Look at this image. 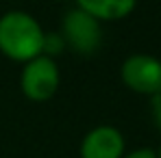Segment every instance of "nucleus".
<instances>
[{"instance_id":"nucleus-4","label":"nucleus","mask_w":161,"mask_h":158,"mask_svg":"<svg viewBox=\"0 0 161 158\" xmlns=\"http://www.w3.org/2000/svg\"><path fill=\"white\" fill-rule=\"evenodd\" d=\"M122 82L139 95H157L161 91V59L153 54H131L120 67Z\"/></svg>"},{"instance_id":"nucleus-10","label":"nucleus","mask_w":161,"mask_h":158,"mask_svg":"<svg viewBox=\"0 0 161 158\" xmlns=\"http://www.w3.org/2000/svg\"><path fill=\"white\" fill-rule=\"evenodd\" d=\"M157 158H161V147H159V152H157Z\"/></svg>"},{"instance_id":"nucleus-5","label":"nucleus","mask_w":161,"mask_h":158,"mask_svg":"<svg viewBox=\"0 0 161 158\" xmlns=\"http://www.w3.org/2000/svg\"><path fill=\"white\" fill-rule=\"evenodd\" d=\"M79 154L80 158H122L126 154L124 134L115 126H96L83 136Z\"/></svg>"},{"instance_id":"nucleus-3","label":"nucleus","mask_w":161,"mask_h":158,"mask_svg":"<svg viewBox=\"0 0 161 158\" xmlns=\"http://www.w3.org/2000/svg\"><path fill=\"white\" fill-rule=\"evenodd\" d=\"M61 37L65 46L79 54H94L103 43V26L98 20L87 15L80 9H72L63 15Z\"/></svg>"},{"instance_id":"nucleus-2","label":"nucleus","mask_w":161,"mask_h":158,"mask_svg":"<svg viewBox=\"0 0 161 158\" xmlns=\"http://www.w3.org/2000/svg\"><path fill=\"white\" fill-rule=\"evenodd\" d=\"M59 82H61V74L57 61L46 54L24 63L20 72V89L31 102H48L57 93Z\"/></svg>"},{"instance_id":"nucleus-9","label":"nucleus","mask_w":161,"mask_h":158,"mask_svg":"<svg viewBox=\"0 0 161 158\" xmlns=\"http://www.w3.org/2000/svg\"><path fill=\"white\" fill-rule=\"evenodd\" d=\"M122 158H157V152L153 147H137L133 152H126Z\"/></svg>"},{"instance_id":"nucleus-7","label":"nucleus","mask_w":161,"mask_h":158,"mask_svg":"<svg viewBox=\"0 0 161 158\" xmlns=\"http://www.w3.org/2000/svg\"><path fill=\"white\" fill-rule=\"evenodd\" d=\"M63 50H65V41H63L61 33H54V35H48L46 33V37H44V54L54 59L57 54L63 52Z\"/></svg>"},{"instance_id":"nucleus-6","label":"nucleus","mask_w":161,"mask_h":158,"mask_svg":"<svg viewBox=\"0 0 161 158\" xmlns=\"http://www.w3.org/2000/svg\"><path fill=\"white\" fill-rule=\"evenodd\" d=\"M135 7H137V0H76V9L85 11L100 24L129 18L135 11Z\"/></svg>"},{"instance_id":"nucleus-1","label":"nucleus","mask_w":161,"mask_h":158,"mask_svg":"<svg viewBox=\"0 0 161 158\" xmlns=\"http://www.w3.org/2000/svg\"><path fill=\"white\" fill-rule=\"evenodd\" d=\"M44 28L26 11L13 9L0 18V52L11 61L28 63L44 54Z\"/></svg>"},{"instance_id":"nucleus-8","label":"nucleus","mask_w":161,"mask_h":158,"mask_svg":"<svg viewBox=\"0 0 161 158\" xmlns=\"http://www.w3.org/2000/svg\"><path fill=\"white\" fill-rule=\"evenodd\" d=\"M150 113H153V119H155V126L161 130V91L157 95L150 98Z\"/></svg>"}]
</instances>
